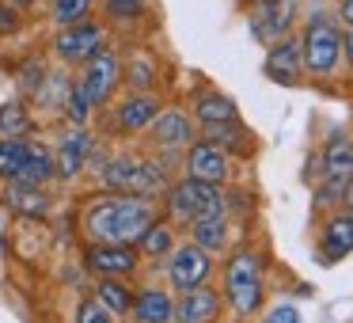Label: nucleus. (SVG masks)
Wrapping results in <instances>:
<instances>
[{"label":"nucleus","mask_w":353,"mask_h":323,"mask_svg":"<svg viewBox=\"0 0 353 323\" xmlns=\"http://www.w3.org/2000/svg\"><path fill=\"white\" fill-rule=\"evenodd\" d=\"M95 175H99V190H125L141 194V198H163L171 186L168 164L156 153H130V148H107L95 156Z\"/></svg>","instance_id":"2"},{"label":"nucleus","mask_w":353,"mask_h":323,"mask_svg":"<svg viewBox=\"0 0 353 323\" xmlns=\"http://www.w3.org/2000/svg\"><path fill=\"white\" fill-rule=\"evenodd\" d=\"M99 156V137L92 126H69V133L57 137L54 160H57V183H77Z\"/></svg>","instance_id":"12"},{"label":"nucleus","mask_w":353,"mask_h":323,"mask_svg":"<svg viewBox=\"0 0 353 323\" xmlns=\"http://www.w3.org/2000/svg\"><path fill=\"white\" fill-rule=\"evenodd\" d=\"M133 289L137 285L130 277H95V289L92 297L107 308L114 320H130V304H133Z\"/></svg>","instance_id":"23"},{"label":"nucleus","mask_w":353,"mask_h":323,"mask_svg":"<svg viewBox=\"0 0 353 323\" xmlns=\"http://www.w3.org/2000/svg\"><path fill=\"white\" fill-rule=\"evenodd\" d=\"M186 232H190V239L198 247H205L209 255H221V251H228L232 221H228V213H213V217H201V221L186 224Z\"/></svg>","instance_id":"25"},{"label":"nucleus","mask_w":353,"mask_h":323,"mask_svg":"<svg viewBox=\"0 0 353 323\" xmlns=\"http://www.w3.org/2000/svg\"><path fill=\"white\" fill-rule=\"evenodd\" d=\"M72 323H118V320H114V315H110L95 297H84V300L77 304V312H72Z\"/></svg>","instance_id":"31"},{"label":"nucleus","mask_w":353,"mask_h":323,"mask_svg":"<svg viewBox=\"0 0 353 323\" xmlns=\"http://www.w3.org/2000/svg\"><path fill=\"white\" fill-rule=\"evenodd\" d=\"M148 153H156V156H175V153H186V145H190L194 137H198V122L190 118V110H183V107H168L163 103V110L152 118V126H148Z\"/></svg>","instance_id":"11"},{"label":"nucleus","mask_w":353,"mask_h":323,"mask_svg":"<svg viewBox=\"0 0 353 323\" xmlns=\"http://www.w3.org/2000/svg\"><path fill=\"white\" fill-rule=\"evenodd\" d=\"M156 217H160L156 198H141V194H125V190H95L80 202L77 228L84 239L137 244Z\"/></svg>","instance_id":"1"},{"label":"nucleus","mask_w":353,"mask_h":323,"mask_svg":"<svg viewBox=\"0 0 353 323\" xmlns=\"http://www.w3.org/2000/svg\"><path fill=\"white\" fill-rule=\"evenodd\" d=\"M23 23H27L23 12L0 0V39H8V35H19V31H23Z\"/></svg>","instance_id":"32"},{"label":"nucleus","mask_w":353,"mask_h":323,"mask_svg":"<svg viewBox=\"0 0 353 323\" xmlns=\"http://www.w3.org/2000/svg\"><path fill=\"white\" fill-rule=\"evenodd\" d=\"M133 323H175V293L163 285H137L130 304Z\"/></svg>","instance_id":"18"},{"label":"nucleus","mask_w":353,"mask_h":323,"mask_svg":"<svg viewBox=\"0 0 353 323\" xmlns=\"http://www.w3.org/2000/svg\"><path fill=\"white\" fill-rule=\"evenodd\" d=\"M160 213L168 217L171 224L186 228V224L201 221V217L228 213V194H224V186H216V183H201V179L183 175V179H171V186L163 190Z\"/></svg>","instance_id":"3"},{"label":"nucleus","mask_w":353,"mask_h":323,"mask_svg":"<svg viewBox=\"0 0 353 323\" xmlns=\"http://www.w3.org/2000/svg\"><path fill=\"white\" fill-rule=\"evenodd\" d=\"M266 80L285 88H296L304 80V54H300V39L296 35H285V39L270 42L266 46V61H262Z\"/></svg>","instance_id":"15"},{"label":"nucleus","mask_w":353,"mask_h":323,"mask_svg":"<svg viewBox=\"0 0 353 323\" xmlns=\"http://www.w3.org/2000/svg\"><path fill=\"white\" fill-rule=\"evenodd\" d=\"M110 42V31L99 16H88L80 23H69V27H57L50 35V57L65 69H80L92 54H99L103 46Z\"/></svg>","instance_id":"8"},{"label":"nucleus","mask_w":353,"mask_h":323,"mask_svg":"<svg viewBox=\"0 0 353 323\" xmlns=\"http://www.w3.org/2000/svg\"><path fill=\"white\" fill-rule=\"evenodd\" d=\"M224 312V293L213 285H198L175 297V323H221Z\"/></svg>","instance_id":"17"},{"label":"nucleus","mask_w":353,"mask_h":323,"mask_svg":"<svg viewBox=\"0 0 353 323\" xmlns=\"http://www.w3.org/2000/svg\"><path fill=\"white\" fill-rule=\"evenodd\" d=\"M342 209H345V213H353V179L345 183V190H342Z\"/></svg>","instance_id":"36"},{"label":"nucleus","mask_w":353,"mask_h":323,"mask_svg":"<svg viewBox=\"0 0 353 323\" xmlns=\"http://www.w3.org/2000/svg\"><path fill=\"white\" fill-rule=\"evenodd\" d=\"M0 133L4 137H31V103H4L0 107Z\"/></svg>","instance_id":"29"},{"label":"nucleus","mask_w":353,"mask_h":323,"mask_svg":"<svg viewBox=\"0 0 353 323\" xmlns=\"http://www.w3.org/2000/svg\"><path fill=\"white\" fill-rule=\"evenodd\" d=\"M137 244H107V239H84L80 247V266L92 277H133L141 270Z\"/></svg>","instance_id":"10"},{"label":"nucleus","mask_w":353,"mask_h":323,"mask_svg":"<svg viewBox=\"0 0 353 323\" xmlns=\"http://www.w3.org/2000/svg\"><path fill=\"white\" fill-rule=\"evenodd\" d=\"M338 23L353 31V0H338Z\"/></svg>","instance_id":"34"},{"label":"nucleus","mask_w":353,"mask_h":323,"mask_svg":"<svg viewBox=\"0 0 353 323\" xmlns=\"http://www.w3.org/2000/svg\"><path fill=\"white\" fill-rule=\"evenodd\" d=\"M95 16L107 23V31L130 35L148 19V0H95Z\"/></svg>","instance_id":"21"},{"label":"nucleus","mask_w":353,"mask_h":323,"mask_svg":"<svg viewBox=\"0 0 353 323\" xmlns=\"http://www.w3.org/2000/svg\"><path fill=\"white\" fill-rule=\"evenodd\" d=\"M262 323H300V312H296V304H274Z\"/></svg>","instance_id":"33"},{"label":"nucleus","mask_w":353,"mask_h":323,"mask_svg":"<svg viewBox=\"0 0 353 323\" xmlns=\"http://www.w3.org/2000/svg\"><path fill=\"white\" fill-rule=\"evenodd\" d=\"M31 148H34V137H4V133H0V183L23 179Z\"/></svg>","instance_id":"27"},{"label":"nucleus","mask_w":353,"mask_h":323,"mask_svg":"<svg viewBox=\"0 0 353 323\" xmlns=\"http://www.w3.org/2000/svg\"><path fill=\"white\" fill-rule=\"evenodd\" d=\"M342 61L353 65V31L350 27H342Z\"/></svg>","instance_id":"35"},{"label":"nucleus","mask_w":353,"mask_h":323,"mask_svg":"<svg viewBox=\"0 0 353 323\" xmlns=\"http://www.w3.org/2000/svg\"><path fill=\"white\" fill-rule=\"evenodd\" d=\"M0 206L8 213L23 217V221H39V217H46L54 209V198H50V186L12 179V183H0Z\"/></svg>","instance_id":"16"},{"label":"nucleus","mask_w":353,"mask_h":323,"mask_svg":"<svg viewBox=\"0 0 353 323\" xmlns=\"http://www.w3.org/2000/svg\"><path fill=\"white\" fill-rule=\"evenodd\" d=\"M183 168H186V175H190V179H201V183L224 186V183L232 179V156L224 153L221 145H213V141L194 137L190 145H186Z\"/></svg>","instance_id":"14"},{"label":"nucleus","mask_w":353,"mask_h":323,"mask_svg":"<svg viewBox=\"0 0 353 323\" xmlns=\"http://www.w3.org/2000/svg\"><path fill=\"white\" fill-rule=\"evenodd\" d=\"M175 244H179L175 224H171L168 217H156V221L145 228V236L137 239V251H141V259H148V262H163Z\"/></svg>","instance_id":"26"},{"label":"nucleus","mask_w":353,"mask_h":323,"mask_svg":"<svg viewBox=\"0 0 353 323\" xmlns=\"http://www.w3.org/2000/svg\"><path fill=\"white\" fill-rule=\"evenodd\" d=\"M201 137L213 141V145H221L228 156H251L254 148H259V141H254V133L247 130L243 122H224V126H205L201 130Z\"/></svg>","instance_id":"24"},{"label":"nucleus","mask_w":353,"mask_h":323,"mask_svg":"<svg viewBox=\"0 0 353 323\" xmlns=\"http://www.w3.org/2000/svg\"><path fill=\"white\" fill-rule=\"evenodd\" d=\"M296 16H300V0H247V31L262 46L292 35Z\"/></svg>","instance_id":"13"},{"label":"nucleus","mask_w":353,"mask_h":323,"mask_svg":"<svg viewBox=\"0 0 353 323\" xmlns=\"http://www.w3.org/2000/svg\"><path fill=\"white\" fill-rule=\"evenodd\" d=\"M23 183H39V186H54L57 183V160H54V148L34 141L31 148V160L23 168Z\"/></svg>","instance_id":"28"},{"label":"nucleus","mask_w":353,"mask_h":323,"mask_svg":"<svg viewBox=\"0 0 353 323\" xmlns=\"http://www.w3.org/2000/svg\"><path fill=\"white\" fill-rule=\"evenodd\" d=\"M4 4H12V8H19V12H31L34 8V0H4Z\"/></svg>","instance_id":"37"},{"label":"nucleus","mask_w":353,"mask_h":323,"mask_svg":"<svg viewBox=\"0 0 353 323\" xmlns=\"http://www.w3.org/2000/svg\"><path fill=\"white\" fill-rule=\"evenodd\" d=\"M88 16H95V0H50V23L54 27L80 23Z\"/></svg>","instance_id":"30"},{"label":"nucleus","mask_w":353,"mask_h":323,"mask_svg":"<svg viewBox=\"0 0 353 323\" xmlns=\"http://www.w3.org/2000/svg\"><path fill=\"white\" fill-rule=\"evenodd\" d=\"M345 255H353V213L338 209L323 221L319 228V262H342Z\"/></svg>","instance_id":"19"},{"label":"nucleus","mask_w":353,"mask_h":323,"mask_svg":"<svg viewBox=\"0 0 353 323\" xmlns=\"http://www.w3.org/2000/svg\"><path fill=\"white\" fill-rule=\"evenodd\" d=\"M224 304H232V312L239 320H251L262 308V297H266V277H262V259L251 247H239L224 259Z\"/></svg>","instance_id":"5"},{"label":"nucleus","mask_w":353,"mask_h":323,"mask_svg":"<svg viewBox=\"0 0 353 323\" xmlns=\"http://www.w3.org/2000/svg\"><path fill=\"white\" fill-rule=\"evenodd\" d=\"M213 255L205 247H198L194 239H183V244L171 247V255L163 259V277H168V289L171 293H186V289H198L213 277Z\"/></svg>","instance_id":"9"},{"label":"nucleus","mask_w":353,"mask_h":323,"mask_svg":"<svg viewBox=\"0 0 353 323\" xmlns=\"http://www.w3.org/2000/svg\"><path fill=\"white\" fill-rule=\"evenodd\" d=\"M190 118L201 130H205V126H224V122H236L239 118V107H236L232 95L216 92V88H201L190 99Z\"/></svg>","instance_id":"20"},{"label":"nucleus","mask_w":353,"mask_h":323,"mask_svg":"<svg viewBox=\"0 0 353 323\" xmlns=\"http://www.w3.org/2000/svg\"><path fill=\"white\" fill-rule=\"evenodd\" d=\"M307 179H315V209H327L342 202L345 183L353 179V137H345L342 130L330 133L327 145L307 160Z\"/></svg>","instance_id":"4"},{"label":"nucleus","mask_w":353,"mask_h":323,"mask_svg":"<svg viewBox=\"0 0 353 323\" xmlns=\"http://www.w3.org/2000/svg\"><path fill=\"white\" fill-rule=\"evenodd\" d=\"M156 80H160V65H156V54L148 46H133L130 54H122L125 92H156Z\"/></svg>","instance_id":"22"},{"label":"nucleus","mask_w":353,"mask_h":323,"mask_svg":"<svg viewBox=\"0 0 353 323\" xmlns=\"http://www.w3.org/2000/svg\"><path fill=\"white\" fill-rule=\"evenodd\" d=\"M300 54H304V77H334L342 65V23L330 12H312L300 31Z\"/></svg>","instance_id":"6"},{"label":"nucleus","mask_w":353,"mask_h":323,"mask_svg":"<svg viewBox=\"0 0 353 323\" xmlns=\"http://www.w3.org/2000/svg\"><path fill=\"white\" fill-rule=\"evenodd\" d=\"M160 110H163V99L156 92H125V95H114L95 118H99V130L107 137H141Z\"/></svg>","instance_id":"7"}]
</instances>
